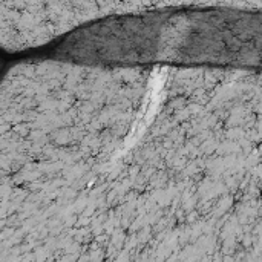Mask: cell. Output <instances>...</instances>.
<instances>
[{
  "instance_id": "cell-1",
  "label": "cell",
  "mask_w": 262,
  "mask_h": 262,
  "mask_svg": "<svg viewBox=\"0 0 262 262\" xmlns=\"http://www.w3.org/2000/svg\"><path fill=\"white\" fill-rule=\"evenodd\" d=\"M260 20L238 11H187L107 20L75 32L58 54L88 63L259 64Z\"/></svg>"
}]
</instances>
